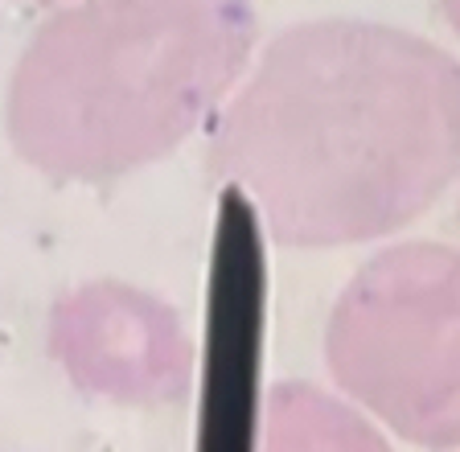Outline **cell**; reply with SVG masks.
Wrapping results in <instances>:
<instances>
[{"label":"cell","mask_w":460,"mask_h":452,"mask_svg":"<svg viewBox=\"0 0 460 452\" xmlns=\"http://www.w3.org/2000/svg\"><path fill=\"white\" fill-rule=\"evenodd\" d=\"M210 161L284 247L383 239L460 177V62L378 21L292 25L218 120Z\"/></svg>","instance_id":"6da1fadb"},{"label":"cell","mask_w":460,"mask_h":452,"mask_svg":"<svg viewBox=\"0 0 460 452\" xmlns=\"http://www.w3.org/2000/svg\"><path fill=\"white\" fill-rule=\"evenodd\" d=\"M255 33L251 0H78L21 49L13 148L62 182L136 173L226 99Z\"/></svg>","instance_id":"7a4b0ae2"},{"label":"cell","mask_w":460,"mask_h":452,"mask_svg":"<svg viewBox=\"0 0 460 452\" xmlns=\"http://www.w3.org/2000/svg\"><path fill=\"white\" fill-rule=\"evenodd\" d=\"M325 362L354 403L420 448H460V251L394 243L341 288Z\"/></svg>","instance_id":"3957f363"},{"label":"cell","mask_w":460,"mask_h":452,"mask_svg":"<svg viewBox=\"0 0 460 452\" xmlns=\"http://www.w3.org/2000/svg\"><path fill=\"white\" fill-rule=\"evenodd\" d=\"M49 350L86 394L115 403L181 399L193 370L177 313L124 284H86L58 300Z\"/></svg>","instance_id":"277c9868"},{"label":"cell","mask_w":460,"mask_h":452,"mask_svg":"<svg viewBox=\"0 0 460 452\" xmlns=\"http://www.w3.org/2000/svg\"><path fill=\"white\" fill-rule=\"evenodd\" d=\"M259 452H394L386 436L313 383H276L259 415Z\"/></svg>","instance_id":"5b68a950"},{"label":"cell","mask_w":460,"mask_h":452,"mask_svg":"<svg viewBox=\"0 0 460 452\" xmlns=\"http://www.w3.org/2000/svg\"><path fill=\"white\" fill-rule=\"evenodd\" d=\"M444 4V17H448V25L460 33V0H440Z\"/></svg>","instance_id":"8992f818"}]
</instances>
